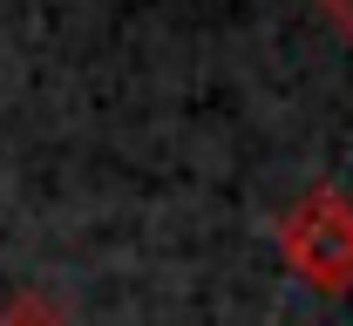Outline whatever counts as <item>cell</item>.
Instances as JSON below:
<instances>
[{
	"label": "cell",
	"mask_w": 353,
	"mask_h": 326,
	"mask_svg": "<svg viewBox=\"0 0 353 326\" xmlns=\"http://www.w3.org/2000/svg\"><path fill=\"white\" fill-rule=\"evenodd\" d=\"M279 252L312 292H353V197L312 184L279 218Z\"/></svg>",
	"instance_id": "6da1fadb"
},
{
	"label": "cell",
	"mask_w": 353,
	"mask_h": 326,
	"mask_svg": "<svg viewBox=\"0 0 353 326\" xmlns=\"http://www.w3.org/2000/svg\"><path fill=\"white\" fill-rule=\"evenodd\" d=\"M0 326H68V320H61V306H54V299H41V292H21V299L0 313Z\"/></svg>",
	"instance_id": "7a4b0ae2"
},
{
	"label": "cell",
	"mask_w": 353,
	"mask_h": 326,
	"mask_svg": "<svg viewBox=\"0 0 353 326\" xmlns=\"http://www.w3.org/2000/svg\"><path fill=\"white\" fill-rule=\"evenodd\" d=\"M326 7H333V14H340V21L353 28V0H326Z\"/></svg>",
	"instance_id": "3957f363"
}]
</instances>
